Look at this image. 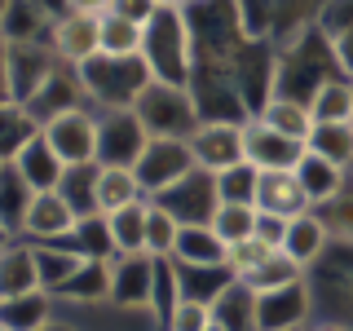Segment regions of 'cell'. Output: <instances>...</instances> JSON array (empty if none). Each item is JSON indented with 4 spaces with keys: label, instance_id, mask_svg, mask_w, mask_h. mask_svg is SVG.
Returning <instances> with one entry per match:
<instances>
[{
    "label": "cell",
    "instance_id": "ac0fdd59",
    "mask_svg": "<svg viewBox=\"0 0 353 331\" xmlns=\"http://www.w3.org/2000/svg\"><path fill=\"white\" fill-rule=\"evenodd\" d=\"M296 181H301V190H305V199H309V208H323V203H331L340 190H345V168H336L331 159H323V154H314L305 146V154H301V163H296Z\"/></svg>",
    "mask_w": 353,
    "mask_h": 331
},
{
    "label": "cell",
    "instance_id": "484cf974",
    "mask_svg": "<svg viewBox=\"0 0 353 331\" xmlns=\"http://www.w3.org/2000/svg\"><path fill=\"white\" fill-rule=\"evenodd\" d=\"M252 296H265V292H279V287H292V283H305V265H296L287 252H270L256 270H248L239 279Z\"/></svg>",
    "mask_w": 353,
    "mask_h": 331
},
{
    "label": "cell",
    "instance_id": "1f68e13d",
    "mask_svg": "<svg viewBox=\"0 0 353 331\" xmlns=\"http://www.w3.org/2000/svg\"><path fill=\"white\" fill-rule=\"evenodd\" d=\"M49 323V292H31L18 301H0V327L5 331H40Z\"/></svg>",
    "mask_w": 353,
    "mask_h": 331
},
{
    "label": "cell",
    "instance_id": "277c9868",
    "mask_svg": "<svg viewBox=\"0 0 353 331\" xmlns=\"http://www.w3.org/2000/svg\"><path fill=\"white\" fill-rule=\"evenodd\" d=\"M49 49L58 53L62 66L80 71L102 53V5H62L53 9V36Z\"/></svg>",
    "mask_w": 353,
    "mask_h": 331
},
{
    "label": "cell",
    "instance_id": "f1b7e54d",
    "mask_svg": "<svg viewBox=\"0 0 353 331\" xmlns=\"http://www.w3.org/2000/svg\"><path fill=\"white\" fill-rule=\"evenodd\" d=\"M309 115L318 124H353V84L349 80H327L309 102Z\"/></svg>",
    "mask_w": 353,
    "mask_h": 331
},
{
    "label": "cell",
    "instance_id": "3957f363",
    "mask_svg": "<svg viewBox=\"0 0 353 331\" xmlns=\"http://www.w3.org/2000/svg\"><path fill=\"white\" fill-rule=\"evenodd\" d=\"M132 115L141 119L146 137H172V141H190L194 128L203 124V110L190 97V88H172V84H150L141 93V102L132 106Z\"/></svg>",
    "mask_w": 353,
    "mask_h": 331
},
{
    "label": "cell",
    "instance_id": "83f0119b",
    "mask_svg": "<svg viewBox=\"0 0 353 331\" xmlns=\"http://www.w3.org/2000/svg\"><path fill=\"white\" fill-rule=\"evenodd\" d=\"M327 225L318 221V212H301V217H292L287 221V239H283V252L292 257L296 265H309V261H318V252L327 248Z\"/></svg>",
    "mask_w": 353,
    "mask_h": 331
},
{
    "label": "cell",
    "instance_id": "c3c4849f",
    "mask_svg": "<svg viewBox=\"0 0 353 331\" xmlns=\"http://www.w3.org/2000/svg\"><path fill=\"white\" fill-rule=\"evenodd\" d=\"M0 331H5V327H0Z\"/></svg>",
    "mask_w": 353,
    "mask_h": 331
},
{
    "label": "cell",
    "instance_id": "e575fe53",
    "mask_svg": "<svg viewBox=\"0 0 353 331\" xmlns=\"http://www.w3.org/2000/svg\"><path fill=\"white\" fill-rule=\"evenodd\" d=\"M309 150L331 159L336 168H353V124H318L309 137Z\"/></svg>",
    "mask_w": 353,
    "mask_h": 331
},
{
    "label": "cell",
    "instance_id": "f6af8a7d",
    "mask_svg": "<svg viewBox=\"0 0 353 331\" xmlns=\"http://www.w3.org/2000/svg\"><path fill=\"white\" fill-rule=\"evenodd\" d=\"M208 331H225V327H221V323H216V318H212V323H208Z\"/></svg>",
    "mask_w": 353,
    "mask_h": 331
},
{
    "label": "cell",
    "instance_id": "e0dca14e",
    "mask_svg": "<svg viewBox=\"0 0 353 331\" xmlns=\"http://www.w3.org/2000/svg\"><path fill=\"white\" fill-rule=\"evenodd\" d=\"M44 292L40 270H36V248L31 243H14L0 252V301H18V296Z\"/></svg>",
    "mask_w": 353,
    "mask_h": 331
},
{
    "label": "cell",
    "instance_id": "7bdbcfd3",
    "mask_svg": "<svg viewBox=\"0 0 353 331\" xmlns=\"http://www.w3.org/2000/svg\"><path fill=\"white\" fill-rule=\"evenodd\" d=\"M314 331H349V327H345V323H318Z\"/></svg>",
    "mask_w": 353,
    "mask_h": 331
},
{
    "label": "cell",
    "instance_id": "d590c367",
    "mask_svg": "<svg viewBox=\"0 0 353 331\" xmlns=\"http://www.w3.org/2000/svg\"><path fill=\"white\" fill-rule=\"evenodd\" d=\"M176 234H181L176 217L168 212V208L150 203V208H146V252H150L154 261H168L172 248H176Z\"/></svg>",
    "mask_w": 353,
    "mask_h": 331
},
{
    "label": "cell",
    "instance_id": "2e32d148",
    "mask_svg": "<svg viewBox=\"0 0 353 331\" xmlns=\"http://www.w3.org/2000/svg\"><path fill=\"white\" fill-rule=\"evenodd\" d=\"M14 172L31 185V194H49V190H58V185H62L66 163L53 154V146L44 141V132H40L36 141H27V146H22V154L14 159Z\"/></svg>",
    "mask_w": 353,
    "mask_h": 331
},
{
    "label": "cell",
    "instance_id": "5b68a950",
    "mask_svg": "<svg viewBox=\"0 0 353 331\" xmlns=\"http://www.w3.org/2000/svg\"><path fill=\"white\" fill-rule=\"evenodd\" d=\"M58 53L49 44H5V84L9 102L31 106L40 97V88L58 75Z\"/></svg>",
    "mask_w": 353,
    "mask_h": 331
},
{
    "label": "cell",
    "instance_id": "ee69618b",
    "mask_svg": "<svg viewBox=\"0 0 353 331\" xmlns=\"http://www.w3.org/2000/svg\"><path fill=\"white\" fill-rule=\"evenodd\" d=\"M40 331H75V327H66V323H53V318H49V323H44Z\"/></svg>",
    "mask_w": 353,
    "mask_h": 331
},
{
    "label": "cell",
    "instance_id": "6da1fadb",
    "mask_svg": "<svg viewBox=\"0 0 353 331\" xmlns=\"http://www.w3.org/2000/svg\"><path fill=\"white\" fill-rule=\"evenodd\" d=\"M185 22H190V9L154 5V14L146 22V40H141V58H146L154 84L190 88L194 53H190V27Z\"/></svg>",
    "mask_w": 353,
    "mask_h": 331
},
{
    "label": "cell",
    "instance_id": "60d3db41",
    "mask_svg": "<svg viewBox=\"0 0 353 331\" xmlns=\"http://www.w3.org/2000/svg\"><path fill=\"white\" fill-rule=\"evenodd\" d=\"M0 102H9V84H5V40H0Z\"/></svg>",
    "mask_w": 353,
    "mask_h": 331
},
{
    "label": "cell",
    "instance_id": "7dc6e473",
    "mask_svg": "<svg viewBox=\"0 0 353 331\" xmlns=\"http://www.w3.org/2000/svg\"><path fill=\"white\" fill-rule=\"evenodd\" d=\"M0 172H5V163H0Z\"/></svg>",
    "mask_w": 353,
    "mask_h": 331
},
{
    "label": "cell",
    "instance_id": "ffe728a7",
    "mask_svg": "<svg viewBox=\"0 0 353 331\" xmlns=\"http://www.w3.org/2000/svg\"><path fill=\"white\" fill-rule=\"evenodd\" d=\"M225 257H230V248L212 234V225H181L176 248H172V261H176V265L216 270V265H225Z\"/></svg>",
    "mask_w": 353,
    "mask_h": 331
},
{
    "label": "cell",
    "instance_id": "30bf717a",
    "mask_svg": "<svg viewBox=\"0 0 353 331\" xmlns=\"http://www.w3.org/2000/svg\"><path fill=\"white\" fill-rule=\"evenodd\" d=\"M150 203L168 208V212L176 217V225H212V212L221 208L216 199V177L194 168L185 181H176L172 190H163L159 199H150Z\"/></svg>",
    "mask_w": 353,
    "mask_h": 331
},
{
    "label": "cell",
    "instance_id": "4316f807",
    "mask_svg": "<svg viewBox=\"0 0 353 331\" xmlns=\"http://www.w3.org/2000/svg\"><path fill=\"white\" fill-rule=\"evenodd\" d=\"M146 208H150V199H141V203L119 208V212L106 217L115 257H137V252H146Z\"/></svg>",
    "mask_w": 353,
    "mask_h": 331
},
{
    "label": "cell",
    "instance_id": "9a60e30c",
    "mask_svg": "<svg viewBox=\"0 0 353 331\" xmlns=\"http://www.w3.org/2000/svg\"><path fill=\"white\" fill-rule=\"evenodd\" d=\"M256 212H270V217H301V212H314L309 208V199L301 190V181H296V172H256Z\"/></svg>",
    "mask_w": 353,
    "mask_h": 331
},
{
    "label": "cell",
    "instance_id": "f546056e",
    "mask_svg": "<svg viewBox=\"0 0 353 331\" xmlns=\"http://www.w3.org/2000/svg\"><path fill=\"white\" fill-rule=\"evenodd\" d=\"M97 163H80V168H66L62 172V185H58V194L66 199V203L75 208V217H102L97 212Z\"/></svg>",
    "mask_w": 353,
    "mask_h": 331
},
{
    "label": "cell",
    "instance_id": "d6a6232c",
    "mask_svg": "<svg viewBox=\"0 0 353 331\" xmlns=\"http://www.w3.org/2000/svg\"><path fill=\"white\" fill-rule=\"evenodd\" d=\"M212 234L225 243V248H239L256 234V208L252 203H221L212 212Z\"/></svg>",
    "mask_w": 353,
    "mask_h": 331
},
{
    "label": "cell",
    "instance_id": "4fadbf2b",
    "mask_svg": "<svg viewBox=\"0 0 353 331\" xmlns=\"http://www.w3.org/2000/svg\"><path fill=\"white\" fill-rule=\"evenodd\" d=\"M75 225H80L75 208L66 203L58 190H49V194H36V199H31L27 217H22L18 239H27V243H66V239L75 234Z\"/></svg>",
    "mask_w": 353,
    "mask_h": 331
},
{
    "label": "cell",
    "instance_id": "9c48e42d",
    "mask_svg": "<svg viewBox=\"0 0 353 331\" xmlns=\"http://www.w3.org/2000/svg\"><path fill=\"white\" fill-rule=\"evenodd\" d=\"M97 128H102V141H97V163L102 168H137L141 150H146V128H141V119L132 115V110H106L102 119H97Z\"/></svg>",
    "mask_w": 353,
    "mask_h": 331
},
{
    "label": "cell",
    "instance_id": "7a4b0ae2",
    "mask_svg": "<svg viewBox=\"0 0 353 331\" xmlns=\"http://www.w3.org/2000/svg\"><path fill=\"white\" fill-rule=\"evenodd\" d=\"M80 84L102 110H132L141 102V93L154 84L146 58H106L97 53L93 62L80 66Z\"/></svg>",
    "mask_w": 353,
    "mask_h": 331
},
{
    "label": "cell",
    "instance_id": "8d00e7d4",
    "mask_svg": "<svg viewBox=\"0 0 353 331\" xmlns=\"http://www.w3.org/2000/svg\"><path fill=\"white\" fill-rule=\"evenodd\" d=\"M216 199L221 203H252V199H256V168H252V163H239V168L221 172L216 177Z\"/></svg>",
    "mask_w": 353,
    "mask_h": 331
},
{
    "label": "cell",
    "instance_id": "ab89813d",
    "mask_svg": "<svg viewBox=\"0 0 353 331\" xmlns=\"http://www.w3.org/2000/svg\"><path fill=\"white\" fill-rule=\"evenodd\" d=\"M256 243H265L270 252H283V239H287V221L283 217H270V212H256Z\"/></svg>",
    "mask_w": 353,
    "mask_h": 331
},
{
    "label": "cell",
    "instance_id": "cb8c5ba5",
    "mask_svg": "<svg viewBox=\"0 0 353 331\" xmlns=\"http://www.w3.org/2000/svg\"><path fill=\"white\" fill-rule=\"evenodd\" d=\"M141 40L146 27L124 18L115 5H102V53L106 58H141Z\"/></svg>",
    "mask_w": 353,
    "mask_h": 331
},
{
    "label": "cell",
    "instance_id": "7c38bea8",
    "mask_svg": "<svg viewBox=\"0 0 353 331\" xmlns=\"http://www.w3.org/2000/svg\"><path fill=\"white\" fill-rule=\"evenodd\" d=\"M301 154H305L301 141L265 128L261 119H248V124H243V159H248L256 172H296Z\"/></svg>",
    "mask_w": 353,
    "mask_h": 331
},
{
    "label": "cell",
    "instance_id": "5bb4252c",
    "mask_svg": "<svg viewBox=\"0 0 353 331\" xmlns=\"http://www.w3.org/2000/svg\"><path fill=\"white\" fill-rule=\"evenodd\" d=\"M305 318H309L305 283H292V287L256 296V331H296Z\"/></svg>",
    "mask_w": 353,
    "mask_h": 331
},
{
    "label": "cell",
    "instance_id": "52a82bcc",
    "mask_svg": "<svg viewBox=\"0 0 353 331\" xmlns=\"http://www.w3.org/2000/svg\"><path fill=\"white\" fill-rule=\"evenodd\" d=\"M243 124L248 119H203L190 137L194 168L221 177V172L239 168V163H248L243 159Z\"/></svg>",
    "mask_w": 353,
    "mask_h": 331
},
{
    "label": "cell",
    "instance_id": "d4e9b609",
    "mask_svg": "<svg viewBox=\"0 0 353 331\" xmlns=\"http://www.w3.org/2000/svg\"><path fill=\"white\" fill-rule=\"evenodd\" d=\"M40 31L53 36V9L49 5H5V22H0V40L5 44H40L36 40Z\"/></svg>",
    "mask_w": 353,
    "mask_h": 331
},
{
    "label": "cell",
    "instance_id": "7402d4cb",
    "mask_svg": "<svg viewBox=\"0 0 353 331\" xmlns=\"http://www.w3.org/2000/svg\"><path fill=\"white\" fill-rule=\"evenodd\" d=\"M40 124L22 102H0V163H14L27 141L40 137Z\"/></svg>",
    "mask_w": 353,
    "mask_h": 331
},
{
    "label": "cell",
    "instance_id": "44dd1931",
    "mask_svg": "<svg viewBox=\"0 0 353 331\" xmlns=\"http://www.w3.org/2000/svg\"><path fill=\"white\" fill-rule=\"evenodd\" d=\"M261 124L283 132V137L301 141V146H309V137H314V115H309L305 102H292V97H270V102L261 106Z\"/></svg>",
    "mask_w": 353,
    "mask_h": 331
},
{
    "label": "cell",
    "instance_id": "836d02e7",
    "mask_svg": "<svg viewBox=\"0 0 353 331\" xmlns=\"http://www.w3.org/2000/svg\"><path fill=\"white\" fill-rule=\"evenodd\" d=\"M31 185L22 181V177L14 172V163H5V172H0V225L5 230H22V217H27V208H31Z\"/></svg>",
    "mask_w": 353,
    "mask_h": 331
},
{
    "label": "cell",
    "instance_id": "603a6c76",
    "mask_svg": "<svg viewBox=\"0 0 353 331\" xmlns=\"http://www.w3.org/2000/svg\"><path fill=\"white\" fill-rule=\"evenodd\" d=\"M102 168V163H97ZM146 199V190H141V181H137V172L132 168H102L97 172V212L110 217V212H119V208H132V203H141Z\"/></svg>",
    "mask_w": 353,
    "mask_h": 331
},
{
    "label": "cell",
    "instance_id": "b9f144b4",
    "mask_svg": "<svg viewBox=\"0 0 353 331\" xmlns=\"http://www.w3.org/2000/svg\"><path fill=\"white\" fill-rule=\"evenodd\" d=\"M14 243H18V234H14V230H5V225H0V252H5V248H14Z\"/></svg>",
    "mask_w": 353,
    "mask_h": 331
},
{
    "label": "cell",
    "instance_id": "74e56055",
    "mask_svg": "<svg viewBox=\"0 0 353 331\" xmlns=\"http://www.w3.org/2000/svg\"><path fill=\"white\" fill-rule=\"evenodd\" d=\"M318 221L327 225V234H340V239H353V185H345L331 203L314 208Z\"/></svg>",
    "mask_w": 353,
    "mask_h": 331
},
{
    "label": "cell",
    "instance_id": "bcb514c9",
    "mask_svg": "<svg viewBox=\"0 0 353 331\" xmlns=\"http://www.w3.org/2000/svg\"><path fill=\"white\" fill-rule=\"evenodd\" d=\"M0 22H5V5H0Z\"/></svg>",
    "mask_w": 353,
    "mask_h": 331
},
{
    "label": "cell",
    "instance_id": "f35d334b",
    "mask_svg": "<svg viewBox=\"0 0 353 331\" xmlns=\"http://www.w3.org/2000/svg\"><path fill=\"white\" fill-rule=\"evenodd\" d=\"M208 323H212V305L181 301L168 318V331H208Z\"/></svg>",
    "mask_w": 353,
    "mask_h": 331
},
{
    "label": "cell",
    "instance_id": "ba28073f",
    "mask_svg": "<svg viewBox=\"0 0 353 331\" xmlns=\"http://www.w3.org/2000/svg\"><path fill=\"white\" fill-rule=\"evenodd\" d=\"M44 141L53 146V154L66 163V168H80V163H97V141H102V128L88 110H66V115L49 119L44 124Z\"/></svg>",
    "mask_w": 353,
    "mask_h": 331
},
{
    "label": "cell",
    "instance_id": "d6986e66",
    "mask_svg": "<svg viewBox=\"0 0 353 331\" xmlns=\"http://www.w3.org/2000/svg\"><path fill=\"white\" fill-rule=\"evenodd\" d=\"M36 248V270H40V287L49 296H58L66 283L75 279V274L84 270V261L88 257H80V252L71 248V243H31Z\"/></svg>",
    "mask_w": 353,
    "mask_h": 331
},
{
    "label": "cell",
    "instance_id": "4dcf8cb0",
    "mask_svg": "<svg viewBox=\"0 0 353 331\" xmlns=\"http://www.w3.org/2000/svg\"><path fill=\"white\" fill-rule=\"evenodd\" d=\"M212 318L225 331H256V296L243 283H230L225 292H221V301L212 305Z\"/></svg>",
    "mask_w": 353,
    "mask_h": 331
},
{
    "label": "cell",
    "instance_id": "8fae6325",
    "mask_svg": "<svg viewBox=\"0 0 353 331\" xmlns=\"http://www.w3.org/2000/svg\"><path fill=\"white\" fill-rule=\"evenodd\" d=\"M154 279L159 261L150 252L137 257H110V305L119 309H150L154 305Z\"/></svg>",
    "mask_w": 353,
    "mask_h": 331
},
{
    "label": "cell",
    "instance_id": "8992f818",
    "mask_svg": "<svg viewBox=\"0 0 353 331\" xmlns=\"http://www.w3.org/2000/svg\"><path fill=\"white\" fill-rule=\"evenodd\" d=\"M137 181L146 199H159L163 190H172L176 181H185V177L194 172V154H190V141H172V137H150L146 150H141L137 159Z\"/></svg>",
    "mask_w": 353,
    "mask_h": 331
}]
</instances>
